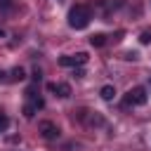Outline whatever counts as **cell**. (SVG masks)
I'll return each mask as SVG.
<instances>
[{"instance_id": "5bb4252c", "label": "cell", "mask_w": 151, "mask_h": 151, "mask_svg": "<svg viewBox=\"0 0 151 151\" xmlns=\"http://www.w3.org/2000/svg\"><path fill=\"white\" fill-rule=\"evenodd\" d=\"M137 57H139V54H137V52H125V59H127V61H134V59H137Z\"/></svg>"}, {"instance_id": "7c38bea8", "label": "cell", "mask_w": 151, "mask_h": 151, "mask_svg": "<svg viewBox=\"0 0 151 151\" xmlns=\"http://www.w3.org/2000/svg\"><path fill=\"white\" fill-rule=\"evenodd\" d=\"M139 42H142V45H149V42H151V33H149V31H144V33L139 35Z\"/></svg>"}, {"instance_id": "9c48e42d", "label": "cell", "mask_w": 151, "mask_h": 151, "mask_svg": "<svg viewBox=\"0 0 151 151\" xmlns=\"http://www.w3.org/2000/svg\"><path fill=\"white\" fill-rule=\"evenodd\" d=\"M35 111H38V109H35L33 104H26V106H24V118H28V120H31V118L35 116Z\"/></svg>"}, {"instance_id": "8fae6325", "label": "cell", "mask_w": 151, "mask_h": 151, "mask_svg": "<svg viewBox=\"0 0 151 151\" xmlns=\"http://www.w3.org/2000/svg\"><path fill=\"white\" fill-rule=\"evenodd\" d=\"M7 125H9V118L0 111V132H2V130H7Z\"/></svg>"}, {"instance_id": "e0dca14e", "label": "cell", "mask_w": 151, "mask_h": 151, "mask_svg": "<svg viewBox=\"0 0 151 151\" xmlns=\"http://www.w3.org/2000/svg\"><path fill=\"white\" fill-rule=\"evenodd\" d=\"M0 80H7V73L5 71H0Z\"/></svg>"}, {"instance_id": "7a4b0ae2", "label": "cell", "mask_w": 151, "mask_h": 151, "mask_svg": "<svg viewBox=\"0 0 151 151\" xmlns=\"http://www.w3.org/2000/svg\"><path fill=\"white\" fill-rule=\"evenodd\" d=\"M146 99H149V92H146V87L137 85V87H132V90L125 94V99H123V106H144V104H146Z\"/></svg>"}, {"instance_id": "8992f818", "label": "cell", "mask_w": 151, "mask_h": 151, "mask_svg": "<svg viewBox=\"0 0 151 151\" xmlns=\"http://www.w3.org/2000/svg\"><path fill=\"white\" fill-rule=\"evenodd\" d=\"M54 92H57L61 99H68V97H71V85H68V83H57V90H54Z\"/></svg>"}, {"instance_id": "5b68a950", "label": "cell", "mask_w": 151, "mask_h": 151, "mask_svg": "<svg viewBox=\"0 0 151 151\" xmlns=\"http://www.w3.org/2000/svg\"><path fill=\"white\" fill-rule=\"evenodd\" d=\"M24 78H26V71H24L21 66L12 68V71H9V76H7V80H12V83H17V80H24Z\"/></svg>"}, {"instance_id": "6da1fadb", "label": "cell", "mask_w": 151, "mask_h": 151, "mask_svg": "<svg viewBox=\"0 0 151 151\" xmlns=\"http://www.w3.org/2000/svg\"><path fill=\"white\" fill-rule=\"evenodd\" d=\"M87 24H90V9L85 5H73L68 9V26L76 31H83L87 28Z\"/></svg>"}, {"instance_id": "9a60e30c", "label": "cell", "mask_w": 151, "mask_h": 151, "mask_svg": "<svg viewBox=\"0 0 151 151\" xmlns=\"http://www.w3.org/2000/svg\"><path fill=\"white\" fill-rule=\"evenodd\" d=\"M73 76H76V78H83V76H85V71H83V68H76V71H73Z\"/></svg>"}, {"instance_id": "30bf717a", "label": "cell", "mask_w": 151, "mask_h": 151, "mask_svg": "<svg viewBox=\"0 0 151 151\" xmlns=\"http://www.w3.org/2000/svg\"><path fill=\"white\" fill-rule=\"evenodd\" d=\"M59 66H76L73 57H59Z\"/></svg>"}, {"instance_id": "ac0fdd59", "label": "cell", "mask_w": 151, "mask_h": 151, "mask_svg": "<svg viewBox=\"0 0 151 151\" xmlns=\"http://www.w3.org/2000/svg\"><path fill=\"white\" fill-rule=\"evenodd\" d=\"M149 85H151V78H149Z\"/></svg>"}, {"instance_id": "277c9868", "label": "cell", "mask_w": 151, "mask_h": 151, "mask_svg": "<svg viewBox=\"0 0 151 151\" xmlns=\"http://www.w3.org/2000/svg\"><path fill=\"white\" fill-rule=\"evenodd\" d=\"M99 94H101L104 101H113V97H116V87H113V85H104V87L99 90Z\"/></svg>"}, {"instance_id": "3957f363", "label": "cell", "mask_w": 151, "mask_h": 151, "mask_svg": "<svg viewBox=\"0 0 151 151\" xmlns=\"http://www.w3.org/2000/svg\"><path fill=\"white\" fill-rule=\"evenodd\" d=\"M38 130H40V134H42L45 139H57V137H59V127H57L54 123H50V120H42V123L38 125Z\"/></svg>"}, {"instance_id": "ba28073f", "label": "cell", "mask_w": 151, "mask_h": 151, "mask_svg": "<svg viewBox=\"0 0 151 151\" xmlns=\"http://www.w3.org/2000/svg\"><path fill=\"white\" fill-rule=\"evenodd\" d=\"M87 59H90V54H87V52H78V54H73V61H76L78 66L87 64Z\"/></svg>"}, {"instance_id": "4fadbf2b", "label": "cell", "mask_w": 151, "mask_h": 151, "mask_svg": "<svg viewBox=\"0 0 151 151\" xmlns=\"http://www.w3.org/2000/svg\"><path fill=\"white\" fill-rule=\"evenodd\" d=\"M0 9L9 12V9H12V0H0Z\"/></svg>"}, {"instance_id": "2e32d148", "label": "cell", "mask_w": 151, "mask_h": 151, "mask_svg": "<svg viewBox=\"0 0 151 151\" xmlns=\"http://www.w3.org/2000/svg\"><path fill=\"white\" fill-rule=\"evenodd\" d=\"M33 80H40V68H33Z\"/></svg>"}, {"instance_id": "52a82bcc", "label": "cell", "mask_w": 151, "mask_h": 151, "mask_svg": "<svg viewBox=\"0 0 151 151\" xmlns=\"http://www.w3.org/2000/svg\"><path fill=\"white\" fill-rule=\"evenodd\" d=\"M90 45H92V47H104V45H106V35H104V33L90 35Z\"/></svg>"}]
</instances>
